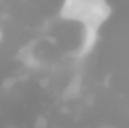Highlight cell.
I'll return each mask as SVG.
<instances>
[{
	"label": "cell",
	"instance_id": "6da1fadb",
	"mask_svg": "<svg viewBox=\"0 0 129 128\" xmlns=\"http://www.w3.org/2000/svg\"><path fill=\"white\" fill-rule=\"evenodd\" d=\"M111 8L105 0H63L60 17L69 21H78L84 29L98 30L110 17Z\"/></svg>",
	"mask_w": 129,
	"mask_h": 128
},
{
	"label": "cell",
	"instance_id": "7a4b0ae2",
	"mask_svg": "<svg viewBox=\"0 0 129 128\" xmlns=\"http://www.w3.org/2000/svg\"><path fill=\"white\" fill-rule=\"evenodd\" d=\"M2 39H3V32H2V29H0V42H2Z\"/></svg>",
	"mask_w": 129,
	"mask_h": 128
}]
</instances>
